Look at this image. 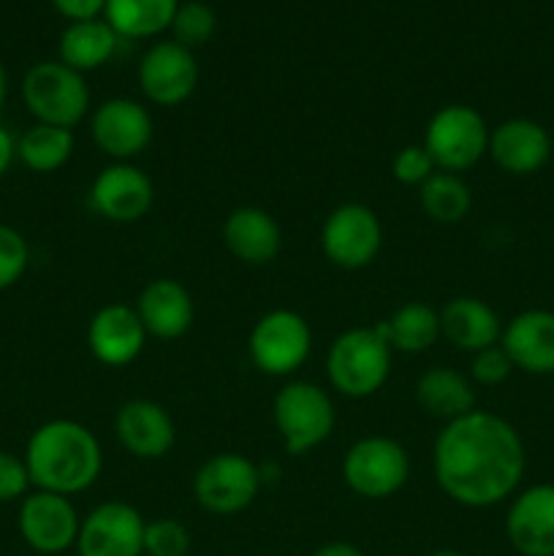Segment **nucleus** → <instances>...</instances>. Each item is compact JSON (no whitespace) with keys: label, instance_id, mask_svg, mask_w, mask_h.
Returning <instances> with one entry per match:
<instances>
[{"label":"nucleus","instance_id":"7","mask_svg":"<svg viewBox=\"0 0 554 556\" xmlns=\"http://www.w3.org/2000/svg\"><path fill=\"white\" fill-rule=\"evenodd\" d=\"M411 476V456L396 440L362 438L348 448L342 459V478L348 489L364 500L394 497Z\"/></svg>","mask_w":554,"mask_h":556},{"label":"nucleus","instance_id":"22","mask_svg":"<svg viewBox=\"0 0 554 556\" xmlns=\"http://www.w3.org/2000/svg\"><path fill=\"white\" fill-rule=\"evenodd\" d=\"M223 244L248 266H266L282 248V231L275 217L261 206H239L223 223Z\"/></svg>","mask_w":554,"mask_h":556},{"label":"nucleus","instance_id":"28","mask_svg":"<svg viewBox=\"0 0 554 556\" xmlns=\"http://www.w3.org/2000/svg\"><path fill=\"white\" fill-rule=\"evenodd\" d=\"M391 351L424 353L440 340V315L424 302H407L391 313L389 320H380Z\"/></svg>","mask_w":554,"mask_h":556},{"label":"nucleus","instance_id":"24","mask_svg":"<svg viewBox=\"0 0 554 556\" xmlns=\"http://www.w3.org/2000/svg\"><path fill=\"white\" fill-rule=\"evenodd\" d=\"M119 43H123V38L112 30L106 20L68 22L58 43L60 63L79 71V74H87V71H96L106 65L109 60H114Z\"/></svg>","mask_w":554,"mask_h":556},{"label":"nucleus","instance_id":"5","mask_svg":"<svg viewBox=\"0 0 554 556\" xmlns=\"http://www.w3.org/2000/svg\"><path fill=\"white\" fill-rule=\"evenodd\" d=\"M275 427L291 456H304L331 438L337 424L335 405L320 386L291 380L282 386L272 405Z\"/></svg>","mask_w":554,"mask_h":556},{"label":"nucleus","instance_id":"32","mask_svg":"<svg viewBox=\"0 0 554 556\" xmlns=\"http://www.w3.org/2000/svg\"><path fill=\"white\" fill-rule=\"evenodd\" d=\"M30 264L27 239L16 228L0 223V291L16 286Z\"/></svg>","mask_w":554,"mask_h":556},{"label":"nucleus","instance_id":"19","mask_svg":"<svg viewBox=\"0 0 554 556\" xmlns=\"http://www.w3.org/2000/svg\"><path fill=\"white\" fill-rule=\"evenodd\" d=\"M87 345L103 367H128L144 351L147 331L134 307L106 304L87 326Z\"/></svg>","mask_w":554,"mask_h":556},{"label":"nucleus","instance_id":"15","mask_svg":"<svg viewBox=\"0 0 554 556\" xmlns=\"http://www.w3.org/2000/svg\"><path fill=\"white\" fill-rule=\"evenodd\" d=\"M505 538L521 556H554V483H536L511 500Z\"/></svg>","mask_w":554,"mask_h":556},{"label":"nucleus","instance_id":"35","mask_svg":"<svg viewBox=\"0 0 554 556\" xmlns=\"http://www.w3.org/2000/svg\"><path fill=\"white\" fill-rule=\"evenodd\" d=\"M30 472L22 456L0 451V503H16L30 494Z\"/></svg>","mask_w":554,"mask_h":556},{"label":"nucleus","instance_id":"1","mask_svg":"<svg viewBox=\"0 0 554 556\" xmlns=\"http://www.w3.org/2000/svg\"><path fill=\"white\" fill-rule=\"evenodd\" d=\"M432 465L445 497L462 508H492L514 497L525 478V440L505 418L473 410L440 429Z\"/></svg>","mask_w":554,"mask_h":556},{"label":"nucleus","instance_id":"26","mask_svg":"<svg viewBox=\"0 0 554 556\" xmlns=\"http://www.w3.org/2000/svg\"><path fill=\"white\" fill-rule=\"evenodd\" d=\"M179 0H106L103 20L123 41L155 38L168 30Z\"/></svg>","mask_w":554,"mask_h":556},{"label":"nucleus","instance_id":"9","mask_svg":"<svg viewBox=\"0 0 554 556\" xmlns=\"http://www.w3.org/2000/svg\"><path fill=\"white\" fill-rule=\"evenodd\" d=\"M259 465L242 454H217L193 476V497L206 514L234 516L248 510L261 492Z\"/></svg>","mask_w":554,"mask_h":556},{"label":"nucleus","instance_id":"4","mask_svg":"<svg viewBox=\"0 0 554 556\" xmlns=\"http://www.w3.org/2000/svg\"><path fill=\"white\" fill-rule=\"evenodd\" d=\"M22 101L36 123L76 128L90 112V90L85 74L60 60L36 63L22 79Z\"/></svg>","mask_w":554,"mask_h":556},{"label":"nucleus","instance_id":"36","mask_svg":"<svg viewBox=\"0 0 554 556\" xmlns=\"http://www.w3.org/2000/svg\"><path fill=\"white\" fill-rule=\"evenodd\" d=\"M52 9L68 22H87V20H101L106 0H49Z\"/></svg>","mask_w":554,"mask_h":556},{"label":"nucleus","instance_id":"14","mask_svg":"<svg viewBox=\"0 0 554 556\" xmlns=\"http://www.w3.org/2000/svg\"><path fill=\"white\" fill-rule=\"evenodd\" d=\"M92 141L117 163L141 155L152 141V117L134 98H109L92 112Z\"/></svg>","mask_w":554,"mask_h":556},{"label":"nucleus","instance_id":"3","mask_svg":"<svg viewBox=\"0 0 554 556\" xmlns=\"http://www.w3.org/2000/svg\"><path fill=\"white\" fill-rule=\"evenodd\" d=\"M391 345L386 340L383 324L358 326L337 337L326 353V378L351 400L378 394L391 372Z\"/></svg>","mask_w":554,"mask_h":556},{"label":"nucleus","instance_id":"20","mask_svg":"<svg viewBox=\"0 0 554 556\" xmlns=\"http://www.w3.org/2000/svg\"><path fill=\"white\" fill-rule=\"evenodd\" d=\"M500 345L514 362V369L536 378L554 375V313L525 309L503 326Z\"/></svg>","mask_w":554,"mask_h":556},{"label":"nucleus","instance_id":"39","mask_svg":"<svg viewBox=\"0 0 554 556\" xmlns=\"http://www.w3.org/2000/svg\"><path fill=\"white\" fill-rule=\"evenodd\" d=\"M5 98H9V74H5V65L0 63V112L5 106Z\"/></svg>","mask_w":554,"mask_h":556},{"label":"nucleus","instance_id":"29","mask_svg":"<svg viewBox=\"0 0 554 556\" xmlns=\"http://www.w3.org/2000/svg\"><path fill=\"white\" fill-rule=\"evenodd\" d=\"M418 204L429 220L451 226V223H459L470 215L473 193L459 174L435 172L418 188Z\"/></svg>","mask_w":554,"mask_h":556},{"label":"nucleus","instance_id":"23","mask_svg":"<svg viewBox=\"0 0 554 556\" xmlns=\"http://www.w3.org/2000/svg\"><path fill=\"white\" fill-rule=\"evenodd\" d=\"M440 337L465 353L492 348L503 334V320L483 299L456 296L440 309Z\"/></svg>","mask_w":554,"mask_h":556},{"label":"nucleus","instance_id":"2","mask_svg":"<svg viewBox=\"0 0 554 556\" xmlns=\"http://www.w3.org/2000/svg\"><path fill=\"white\" fill-rule=\"evenodd\" d=\"M22 459L30 472L33 489L63 494V497L87 492L103 470L98 438L85 424L71 418L41 424L27 440Z\"/></svg>","mask_w":554,"mask_h":556},{"label":"nucleus","instance_id":"30","mask_svg":"<svg viewBox=\"0 0 554 556\" xmlns=\"http://www.w3.org/2000/svg\"><path fill=\"white\" fill-rule=\"evenodd\" d=\"M168 30L174 33L172 41H177L185 49H199L215 36L217 30V16L212 11V5H206L204 0H188V3L177 5V14Z\"/></svg>","mask_w":554,"mask_h":556},{"label":"nucleus","instance_id":"25","mask_svg":"<svg viewBox=\"0 0 554 556\" xmlns=\"http://www.w3.org/2000/svg\"><path fill=\"white\" fill-rule=\"evenodd\" d=\"M416 402L427 416L449 424L476 410V391L465 375L449 367H435L418 378Z\"/></svg>","mask_w":554,"mask_h":556},{"label":"nucleus","instance_id":"10","mask_svg":"<svg viewBox=\"0 0 554 556\" xmlns=\"http://www.w3.org/2000/svg\"><path fill=\"white\" fill-rule=\"evenodd\" d=\"M324 255L340 269H364L383 248V226L367 204H340L320 226Z\"/></svg>","mask_w":554,"mask_h":556},{"label":"nucleus","instance_id":"34","mask_svg":"<svg viewBox=\"0 0 554 556\" xmlns=\"http://www.w3.org/2000/svg\"><path fill=\"white\" fill-rule=\"evenodd\" d=\"M514 372V362L508 358V353L503 351V345H492L483 348V351L473 353V364H470V378L473 383L478 386H500L511 378Z\"/></svg>","mask_w":554,"mask_h":556},{"label":"nucleus","instance_id":"18","mask_svg":"<svg viewBox=\"0 0 554 556\" xmlns=\"http://www.w3.org/2000/svg\"><path fill=\"white\" fill-rule=\"evenodd\" d=\"M114 434L130 456L144 462L172 454L177 427L163 405L152 400H130L114 416Z\"/></svg>","mask_w":554,"mask_h":556},{"label":"nucleus","instance_id":"33","mask_svg":"<svg viewBox=\"0 0 554 556\" xmlns=\"http://www.w3.org/2000/svg\"><path fill=\"white\" fill-rule=\"evenodd\" d=\"M435 172L438 168H435L432 157L424 150V144L402 147L394 155V161H391V174H394V179L400 185H416V188H421Z\"/></svg>","mask_w":554,"mask_h":556},{"label":"nucleus","instance_id":"13","mask_svg":"<svg viewBox=\"0 0 554 556\" xmlns=\"http://www.w3.org/2000/svg\"><path fill=\"white\" fill-rule=\"evenodd\" d=\"M144 525L134 505L103 503L81 519L74 548L79 556H141Z\"/></svg>","mask_w":554,"mask_h":556},{"label":"nucleus","instance_id":"31","mask_svg":"<svg viewBox=\"0 0 554 556\" xmlns=\"http://www.w3.org/2000/svg\"><path fill=\"white\" fill-rule=\"evenodd\" d=\"M144 554L147 556H188L190 532L177 519H152L144 525Z\"/></svg>","mask_w":554,"mask_h":556},{"label":"nucleus","instance_id":"11","mask_svg":"<svg viewBox=\"0 0 554 556\" xmlns=\"http://www.w3.org/2000/svg\"><path fill=\"white\" fill-rule=\"evenodd\" d=\"M16 527H20L22 541H25L33 552L54 556L76 546L81 519L79 514H76L71 497L33 489V492L20 503Z\"/></svg>","mask_w":554,"mask_h":556},{"label":"nucleus","instance_id":"27","mask_svg":"<svg viewBox=\"0 0 554 556\" xmlns=\"http://www.w3.org/2000/svg\"><path fill=\"white\" fill-rule=\"evenodd\" d=\"M74 155V130L36 123L16 139V161L36 174H54Z\"/></svg>","mask_w":554,"mask_h":556},{"label":"nucleus","instance_id":"37","mask_svg":"<svg viewBox=\"0 0 554 556\" xmlns=\"http://www.w3.org/2000/svg\"><path fill=\"white\" fill-rule=\"evenodd\" d=\"M16 161V139L5 125H0V179L9 174L11 163Z\"/></svg>","mask_w":554,"mask_h":556},{"label":"nucleus","instance_id":"40","mask_svg":"<svg viewBox=\"0 0 554 556\" xmlns=\"http://www.w3.org/2000/svg\"><path fill=\"white\" fill-rule=\"evenodd\" d=\"M429 556H465V554H459V552H435V554H429Z\"/></svg>","mask_w":554,"mask_h":556},{"label":"nucleus","instance_id":"17","mask_svg":"<svg viewBox=\"0 0 554 556\" xmlns=\"http://www.w3.org/2000/svg\"><path fill=\"white\" fill-rule=\"evenodd\" d=\"M494 166L511 177L538 174L552 157V136L538 119L511 117L489 130V150Z\"/></svg>","mask_w":554,"mask_h":556},{"label":"nucleus","instance_id":"6","mask_svg":"<svg viewBox=\"0 0 554 556\" xmlns=\"http://www.w3.org/2000/svg\"><path fill=\"white\" fill-rule=\"evenodd\" d=\"M421 144L438 172L462 174L487 155L489 125L467 103H449L429 117Z\"/></svg>","mask_w":554,"mask_h":556},{"label":"nucleus","instance_id":"21","mask_svg":"<svg viewBox=\"0 0 554 556\" xmlns=\"http://www.w3.org/2000/svg\"><path fill=\"white\" fill-rule=\"evenodd\" d=\"M134 309L147 337H158V340H179L188 334L196 318L193 296L182 282L172 277H158L147 282Z\"/></svg>","mask_w":554,"mask_h":556},{"label":"nucleus","instance_id":"12","mask_svg":"<svg viewBox=\"0 0 554 556\" xmlns=\"http://www.w3.org/2000/svg\"><path fill=\"white\" fill-rule=\"evenodd\" d=\"M136 76L147 101L155 106H179L199 85V63L193 52L177 41H158L141 54Z\"/></svg>","mask_w":554,"mask_h":556},{"label":"nucleus","instance_id":"16","mask_svg":"<svg viewBox=\"0 0 554 556\" xmlns=\"http://www.w3.org/2000/svg\"><path fill=\"white\" fill-rule=\"evenodd\" d=\"M152 201H155L152 179L134 163H112L92 179V210L112 223L141 220L152 210Z\"/></svg>","mask_w":554,"mask_h":556},{"label":"nucleus","instance_id":"8","mask_svg":"<svg viewBox=\"0 0 554 556\" xmlns=\"http://www.w3.org/2000/svg\"><path fill=\"white\" fill-rule=\"evenodd\" d=\"M248 351L259 372L269 378H288L310 358L313 331L293 309H272L250 331Z\"/></svg>","mask_w":554,"mask_h":556},{"label":"nucleus","instance_id":"38","mask_svg":"<svg viewBox=\"0 0 554 556\" xmlns=\"http://www.w3.org/2000/svg\"><path fill=\"white\" fill-rule=\"evenodd\" d=\"M313 556H367V554H364L358 546H353V543L335 541V543H326V546H320Z\"/></svg>","mask_w":554,"mask_h":556}]
</instances>
